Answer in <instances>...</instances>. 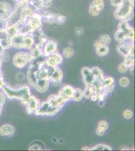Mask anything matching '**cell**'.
Here are the masks:
<instances>
[{
  "instance_id": "cell-1",
  "label": "cell",
  "mask_w": 135,
  "mask_h": 151,
  "mask_svg": "<svg viewBox=\"0 0 135 151\" xmlns=\"http://www.w3.org/2000/svg\"><path fill=\"white\" fill-rule=\"evenodd\" d=\"M134 4L131 0H123L121 5L116 8L114 17L118 20L129 21L134 17Z\"/></svg>"
},
{
  "instance_id": "cell-2",
  "label": "cell",
  "mask_w": 135,
  "mask_h": 151,
  "mask_svg": "<svg viewBox=\"0 0 135 151\" xmlns=\"http://www.w3.org/2000/svg\"><path fill=\"white\" fill-rule=\"evenodd\" d=\"M115 38L116 41H118L120 43L127 40H134V29L129 25L128 21H120L118 26V30L115 33Z\"/></svg>"
},
{
  "instance_id": "cell-3",
  "label": "cell",
  "mask_w": 135,
  "mask_h": 151,
  "mask_svg": "<svg viewBox=\"0 0 135 151\" xmlns=\"http://www.w3.org/2000/svg\"><path fill=\"white\" fill-rule=\"evenodd\" d=\"M3 88L4 92L5 93L8 98L21 99L23 104L28 98L31 96L30 91L28 86H23L17 89H13L8 86H5Z\"/></svg>"
},
{
  "instance_id": "cell-4",
  "label": "cell",
  "mask_w": 135,
  "mask_h": 151,
  "mask_svg": "<svg viewBox=\"0 0 135 151\" xmlns=\"http://www.w3.org/2000/svg\"><path fill=\"white\" fill-rule=\"evenodd\" d=\"M33 59L31 53L19 52L14 55L13 58V63L14 65L18 69H22L30 62Z\"/></svg>"
},
{
  "instance_id": "cell-5",
  "label": "cell",
  "mask_w": 135,
  "mask_h": 151,
  "mask_svg": "<svg viewBox=\"0 0 135 151\" xmlns=\"http://www.w3.org/2000/svg\"><path fill=\"white\" fill-rule=\"evenodd\" d=\"M41 16L42 21L46 23L62 24L66 21V17L65 16L50 11L45 12Z\"/></svg>"
},
{
  "instance_id": "cell-6",
  "label": "cell",
  "mask_w": 135,
  "mask_h": 151,
  "mask_svg": "<svg viewBox=\"0 0 135 151\" xmlns=\"http://www.w3.org/2000/svg\"><path fill=\"white\" fill-rule=\"evenodd\" d=\"M58 108L53 107L48 101L45 102L40 105L38 109L34 112L36 115L53 116L59 111Z\"/></svg>"
},
{
  "instance_id": "cell-7",
  "label": "cell",
  "mask_w": 135,
  "mask_h": 151,
  "mask_svg": "<svg viewBox=\"0 0 135 151\" xmlns=\"http://www.w3.org/2000/svg\"><path fill=\"white\" fill-rule=\"evenodd\" d=\"M26 24L31 30V32L39 29L42 26V18L40 14L34 13L31 16L28 18Z\"/></svg>"
},
{
  "instance_id": "cell-8",
  "label": "cell",
  "mask_w": 135,
  "mask_h": 151,
  "mask_svg": "<svg viewBox=\"0 0 135 151\" xmlns=\"http://www.w3.org/2000/svg\"><path fill=\"white\" fill-rule=\"evenodd\" d=\"M70 100L65 98L60 95H51L48 99L47 101L53 107L61 109L65 104Z\"/></svg>"
},
{
  "instance_id": "cell-9",
  "label": "cell",
  "mask_w": 135,
  "mask_h": 151,
  "mask_svg": "<svg viewBox=\"0 0 135 151\" xmlns=\"http://www.w3.org/2000/svg\"><path fill=\"white\" fill-rule=\"evenodd\" d=\"M134 40H126L125 41L120 43L116 47V50L118 53L123 57L128 55L131 50L134 48Z\"/></svg>"
},
{
  "instance_id": "cell-10",
  "label": "cell",
  "mask_w": 135,
  "mask_h": 151,
  "mask_svg": "<svg viewBox=\"0 0 135 151\" xmlns=\"http://www.w3.org/2000/svg\"><path fill=\"white\" fill-rule=\"evenodd\" d=\"M40 101L35 96H30L24 103L26 106V111L28 114H32L36 111L40 105Z\"/></svg>"
},
{
  "instance_id": "cell-11",
  "label": "cell",
  "mask_w": 135,
  "mask_h": 151,
  "mask_svg": "<svg viewBox=\"0 0 135 151\" xmlns=\"http://www.w3.org/2000/svg\"><path fill=\"white\" fill-rule=\"evenodd\" d=\"M58 48V44L55 40H48L44 45L43 50V53L46 57L51 55L52 53L56 52Z\"/></svg>"
},
{
  "instance_id": "cell-12",
  "label": "cell",
  "mask_w": 135,
  "mask_h": 151,
  "mask_svg": "<svg viewBox=\"0 0 135 151\" xmlns=\"http://www.w3.org/2000/svg\"><path fill=\"white\" fill-rule=\"evenodd\" d=\"M63 72L58 66L54 67L53 71L51 73L48 78V81L53 83L55 85H58L61 84L63 79Z\"/></svg>"
},
{
  "instance_id": "cell-13",
  "label": "cell",
  "mask_w": 135,
  "mask_h": 151,
  "mask_svg": "<svg viewBox=\"0 0 135 151\" xmlns=\"http://www.w3.org/2000/svg\"><path fill=\"white\" fill-rule=\"evenodd\" d=\"M63 58L62 56L56 52L46 57L45 63L48 66L54 67H56L58 65L61 64Z\"/></svg>"
},
{
  "instance_id": "cell-14",
  "label": "cell",
  "mask_w": 135,
  "mask_h": 151,
  "mask_svg": "<svg viewBox=\"0 0 135 151\" xmlns=\"http://www.w3.org/2000/svg\"><path fill=\"white\" fill-rule=\"evenodd\" d=\"M13 13L11 6L6 2L0 3V18L7 20Z\"/></svg>"
},
{
  "instance_id": "cell-15",
  "label": "cell",
  "mask_w": 135,
  "mask_h": 151,
  "mask_svg": "<svg viewBox=\"0 0 135 151\" xmlns=\"http://www.w3.org/2000/svg\"><path fill=\"white\" fill-rule=\"evenodd\" d=\"M83 81L86 86H90L95 80V77L91 72V69L88 67L83 68L81 70Z\"/></svg>"
},
{
  "instance_id": "cell-16",
  "label": "cell",
  "mask_w": 135,
  "mask_h": 151,
  "mask_svg": "<svg viewBox=\"0 0 135 151\" xmlns=\"http://www.w3.org/2000/svg\"><path fill=\"white\" fill-rule=\"evenodd\" d=\"M103 86V91L106 93H110L115 88V80L111 77H105L103 78L101 82Z\"/></svg>"
},
{
  "instance_id": "cell-17",
  "label": "cell",
  "mask_w": 135,
  "mask_h": 151,
  "mask_svg": "<svg viewBox=\"0 0 135 151\" xmlns=\"http://www.w3.org/2000/svg\"><path fill=\"white\" fill-rule=\"evenodd\" d=\"M33 87L40 93H44L48 89L49 81L45 79H36L35 83Z\"/></svg>"
},
{
  "instance_id": "cell-18",
  "label": "cell",
  "mask_w": 135,
  "mask_h": 151,
  "mask_svg": "<svg viewBox=\"0 0 135 151\" xmlns=\"http://www.w3.org/2000/svg\"><path fill=\"white\" fill-rule=\"evenodd\" d=\"M15 129L13 126L9 124H6L0 127V135L3 137H10L14 135Z\"/></svg>"
},
{
  "instance_id": "cell-19",
  "label": "cell",
  "mask_w": 135,
  "mask_h": 151,
  "mask_svg": "<svg viewBox=\"0 0 135 151\" xmlns=\"http://www.w3.org/2000/svg\"><path fill=\"white\" fill-rule=\"evenodd\" d=\"M30 35L32 37L33 41H34V44L35 45V46L40 47L41 48V40L45 36L43 32V29H42L41 27L39 29H37L32 32H31Z\"/></svg>"
},
{
  "instance_id": "cell-20",
  "label": "cell",
  "mask_w": 135,
  "mask_h": 151,
  "mask_svg": "<svg viewBox=\"0 0 135 151\" xmlns=\"http://www.w3.org/2000/svg\"><path fill=\"white\" fill-rule=\"evenodd\" d=\"M75 94V89L70 85H66L62 88L58 95L63 96L65 98L70 100L72 99Z\"/></svg>"
},
{
  "instance_id": "cell-21",
  "label": "cell",
  "mask_w": 135,
  "mask_h": 151,
  "mask_svg": "<svg viewBox=\"0 0 135 151\" xmlns=\"http://www.w3.org/2000/svg\"><path fill=\"white\" fill-rule=\"evenodd\" d=\"M24 36L18 34L11 39V45L17 49L24 48Z\"/></svg>"
},
{
  "instance_id": "cell-22",
  "label": "cell",
  "mask_w": 135,
  "mask_h": 151,
  "mask_svg": "<svg viewBox=\"0 0 135 151\" xmlns=\"http://www.w3.org/2000/svg\"><path fill=\"white\" fill-rule=\"evenodd\" d=\"M27 4L29 8L33 11L40 10L43 8L41 0H30Z\"/></svg>"
},
{
  "instance_id": "cell-23",
  "label": "cell",
  "mask_w": 135,
  "mask_h": 151,
  "mask_svg": "<svg viewBox=\"0 0 135 151\" xmlns=\"http://www.w3.org/2000/svg\"><path fill=\"white\" fill-rule=\"evenodd\" d=\"M110 48L107 45L102 43L99 47L96 48V53L99 57H104L109 52Z\"/></svg>"
},
{
  "instance_id": "cell-24",
  "label": "cell",
  "mask_w": 135,
  "mask_h": 151,
  "mask_svg": "<svg viewBox=\"0 0 135 151\" xmlns=\"http://www.w3.org/2000/svg\"><path fill=\"white\" fill-rule=\"evenodd\" d=\"M91 70L95 77V80L99 82H101L104 77V74L102 70L99 69V68L95 67H93L92 69H91Z\"/></svg>"
},
{
  "instance_id": "cell-25",
  "label": "cell",
  "mask_w": 135,
  "mask_h": 151,
  "mask_svg": "<svg viewBox=\"0 0 135 151\" xmlns=\"http://www.w3.org/2000/svg\"><path fill=\"white\" fill-rule=\"evenodd\" d=\"M6 31V32L5 33H6L8 37L11 40L13 37H14L18 34L19 29L17 28L16 26L14 25V26H10V27L7 28Z\"/></svg>"
},
{
  "instance_id": "cell-26",
  "label": "cell",
  "mask_w": 135,
  "mask_h": 151,
  "mask_svg": "<svg viewBox=\"0 0 135 151\" xmlns=\"http://www.w3.org/2000/svg\"><path fill=\"white\" fill-rule=\"evenodd\" d=\"M34 45V41L31 35H27L24 37V48L31 49Z\"/></svg>"
},
{
  "instance_id": "cell-27",
  "label": "cell",
  "mask_w": 135,
  "mask_h": 151,
  "mask_svg": "<svg viewBox=\"0 0 135 151\" xmlns=\"http://www.w3.org/2000/svg\"><path fill=\"white\" fill-rule=\"evenodd\" d=\"M84 97V92L79 88L75 89V94L73 97V99L75 101L78 102L81 101Z\"/></svg>"
},
{
  "instance_id": "cell-28",
  "label": "cell",
  "mask_w": 135,
  "mask_h": 151,
  "mask_svg": "<svg viewBox=\"0 0 135 151\" xmlns=\"http://www.w3.org/2000/svg\"><path fill=\"white\" fill-rule=\"evenodd\" d=\"M42 142L39 141H35L32 142L29 147V150H43L45 149V147L42 145Z\"/></svg>"
},
{
  "instance_id": "cell-29",
  "label": "cell",
  "mask_w": 135,
  "mask_h": 151,
  "mask_svg": "<svg viewBox=\"0 0 135 151\" xmlns=\"http://www.w3.org/2000/svg\"><path fill=\"white\" fill-rule=\"evenodd\" d=\"M91 151H111L112 149L110 146L106 145L99 144L90 149Z\"/></svg>"
},
{
  "instance_id": "cell-30",
  "label": "cell",
  "mask_w": 135,
  "mask_h": 151,
  "mask_svg": "<svg viewBox=\"0 0 135 151\" xmlns=\"http://www.w3.org/2000/svg\"><path fill=\"white\" fill-rule=\"evenodd\" d=\"M133 55H131L129 54L128 55L125 57V60L124 64L128 67H134L135 64V58Z\"/></svg>"
},
{
  "instance_id": "cell-31",
  "label": "cell",
  "mask_w": 135,
  "mask_h": 151,
  "mask_svg": "<svg viewBox=\"0 0 135 151\" xmlns=\"http://www.w3.org/2000/svg\"><path fill=\"white\" fill-rule=\"evenodd\" d=\"M91 85L93 86L95 90V94H98L103 91V87L101 85V82L94 80Z\"/></svg>"
},
{
  "instance_id": "cell-32",
  "label": "cell",
  "mask_w": 135,
  "mask_h": 151,
  "mask_svg": "<svg viewBox=\"0 0 135 151\" xmlns=\"http://www.w3.org/2000/svg\"><path fill=\"white\" fill-rule=\"evenodd\" d=\"M100 11V10L98 7L94 5L92 3L91 4L89 10V13L92 16H97L99 15Z\"/></svg>"
},
{
  "instance_id": "cell-33",
  "label": "cell",
  "mask_w": 135,
  "mask_h": 151,
  "mask_svg": "<svg viewBox=\"0 0 135 151\" xmlns=\"http://www.w3.org/2000/svg\"><path fill=\"white\" fill-rule=\"evenodd\" d=\"M43 53V50L40 47H35V48H33L31 50V54L33 58L39 57Z\"/></svg>"
},
{
  "instance_id": "cell-34",
  "label": "cell",
  "mask_w": 135,
  "mask_h": 151,
  "mask_svg": "<svg viewBox=\"0 0 135 151\" xmlns=\"http://www.w3.org/2000/svg\"><path fill=\"white\" fill-rule=\"evenodd\" d=\"M63 55L66 58H71L73 55V50L70 47H67L63 50Z\"/></svg>"
},
{
  "instance_id": "cell-35",
  "label": "cell",
  "mask_w": 135,
  "mask_h": 151,
  "mask_svg": "<svg viewBox=\"0 0 135 151\" xmlns=\"http://www.w3.org/2000/svg\"><path fill=\"white\" fill-rule=\"evenodd\" d=\"M99 40L102 43L105 45H109L111 42V38L109 35H101V36H100Z\"/></svg>"
},
{
  "instance_id": "cell-36",
  "label": "cell",
  "mask_w": 135,
  "mask_h": 151,
  "mask_svg": "<svg viewBox=\"0 0 135 151\" xmlns=\"http://www.w3.org/2000/svg\"><path fill=\"white\" fill-rule=\"evenodd\" d=\"M8 24L6 20L0 18V32H5L7 30Z\"/></svg>"
},
{
  "instance_id": "cell-37",
  "label": "cell",
  "mask_w": 135,
  "mask_h": 151,
  "mask_svg": "<svg viewBox=\"0 0 135 151\" xmlns=\"http://www.w3.org/2000/svg\"><path fill=\"white\" fill-rule=\"evenodd\" d=\"M97 95V100L100 103H103L106 99V97L108 95V93L106 92L103 91L100 93L98 94Z\"/></svg>"
},
{
  "instance_id": "cell-38",
  "label": "cell",
  "mask_w": 135,
  "mask_h": 151,
  "mask_svg": "<svg viewBox=\"0 0 135 151\" xmlns=\"http://www.w3.org/2000/svg\"><path fill=\"white\" fill-rule=\"evenodd\" d=\"M93 4L96 6V7L99 8V10L101 11L104 8V1L103 0H93L92 2Z\"/></svg>"
},
{
  "instance_id": "cell-39",
  "label": "cell",
  "mask_w": 135,
  "mask_h": 151,
  "mask_svg": "<svg viewBox=\"0 0 135 151\" xmlns=\"http://www.w3.org/2000/svg\"><path fill=\"white\" fill-rule=\"evenodd\" d=\"M108 127V122L105 120L100 121L98 124V128L101 129L104 131L107 130Z\"/></svg>"
},
{
  "instance_id": "cell-40",
  "label": "cell",
  "mask_w": 135,
  "mask_h": 151,
  "mask_svg": "<svg viewBox=\"0 0 135 151\" xmlns=\"http://www.w3.org/2000/svg\"><path fill=\"white\" fill-rule=\"evenodd\" d=\"M119 83H120V85L121 87H126L129 85L130 81H129V80L128 78L123 77L120 79Z\"/></svg>"
},
{
  "instance_id": "cell-41",
  "label": "cell",
  "mask_w": 135,
  "mask_h": 151,
  "mask_svg": "<svg viewBox=\"0 0 135 151\" xmlns=\"http://www.w3.org/2000/svg\"><path fill=\"white\" fill-rule=\"evenodd\" d=\"M6 98L5 95L0 92V115L2 114V109L5 103Z\"/></svg>"
},
{
  "instance_id": "cell-42",
  "label": "cell",
  "mask_w": 135,
  "mask_h": 151,
  "mask_svg": "<svg viewBox=\"0 0 135 151\" xmlns=\"http://www.w3.org/2000/svg\"><path fill=\"white\" fill-rule=\"evenodd\" d=\"M128 67L124 63L120 64L118 67V70L121 73H125L127 72Z\"/></svg>"
},
{
  "instance_id": "cell-43",
  "label": "cell",
  "mask_w": 135,
  "mask_h": 151,
  "mask_svg": "<svg viewBox=\"0 0 135 151\" xmlns=\"http://www.w3.org/2000/svg\"><path fill=\"white\" fill-rule=\"evenodd\" d=\"M25 74L23 72L18 73L16 75L15 79L18 82H22L25 79Z\"/></svg>"
},
{
  "instance_id": "cell-44",
  "label": "cell",
  "mask_w": 135,
  "mask_h": 151,
  "mask_svg": "<svg viewBox=\"0 0 135 151\" xmlns=\"http://www.w3.org/2000/svg\"><path fill=\"white\" fill-rule=\"evenodd\" d=\"M123 1V0H110V3L113 7L118 8L121 5Z\"/></svg>"
},
{
  "instance_id": "cell-45",
  "label": "cell",
  "mask_w": 135,
  "mask_h": 151,
  "mask_svg": "<svg viewBox=\"0 0 135 151\" xmlns=\"http://www.w3.org/2000/svg\"><path fill=\"white\" fill-rule=\"evenodd\" d=\"M133 112L130 110H126L123 112V116L125 119H130L133 116Z\"/></svg>"
},
{
  "instance_id": "cell-46",
  "label": "cell",
  "mask_w": 135,
  "mask_h": 151,
  "mask_svg": "<svg viewBox=\"0 0 135 151\" xmlns=\"http://www.w3.org/2000/svg\"><path fill=\"white\" fill-rule=\"evenodd\" d=\"M43 3V8H48L51 5L52 0H41Z\"/></svg>"
},
{
  "instance_id": "cell-47",
  "label": "cell",
  "mask_w": 135,
  "mask_h": 151,
  "mask_svg": "<svg viewBox=\"0 0 135 151\" xmlns=\"http://www.w3.org/2000/svg\"><path fill=\"white\" fill-rule=\"evenodd\" d=\"M0 59L2 62H7L10 59V55L7 52H4L0 56Z\"/></svg>"
},
{
  "instance_id": "cell-48",
  "label": "cell",
  "mask_w": 135,
  "mask_h": 151,
  "mask_svg": "<svg viewBox=\"0 0 135 151\" xmlns=\"http://www.w3.org/2000/svg\"><path fill=\"white\" fill-rule=\"evenodd\" d=\"M84 92V96L86 98H90V97L91 94L90 91L89 90V88H88V86H86Z\"/></svg>"
},
{
  "instance_id": "cell-49",
  "label": "cell",
  "mask_w": 135,
  "mask_h": 151,
  "mask_svg": "<svg viewBox=\"0 0 135 151\" xmlns=\"http://www.w3.org/2000/svg\"><path fill=\"white\" fill-rule=\"evenodd\" d=\"M84 32V29L82 27H77L75 30V33L77 36H81Z\"/></svg>"
},
{
  "instance_id": "cell-50",
  "label": "cell",
  "mask_w": 135,
  "mask_h": 151,
  "mask_svg": "<svg viewBox=\"0 0 135 151\" xmlns=\"http://www.w3.org/2000/svg\"><path fill=\"white\" fill-rule=\"evenodd\" d=\"M5 86V84L4 82L3 78L1 75V73H0V88H3Z\"/></svg>"
},
{
  "instance_id": "cell-51",
  "label": "cell",
  "mask_w": 135,
  "mask_h": 151,
  "mask_svg": "<svg viewBox=\"0 0 135 151\" xmlns=\"http://www.w3.org/2000/svg\"><path fill=\"white\" fill-rule=\"evenodd\" d=\"M104 132L105 131L103 130H102L101 129L97 128V129H96V134H97L98 136H102L104 134Z\"/></svg>"
},
{
  "instance_id": "cell-52",
  "label": "cell",
  "mask_w": 135,
  "mask_h": 151,
  "mask_svg": "<svg viewBox=\"0 0 135 151\" xmlns=\"http://www.w3.org/2000/svg\"><path fill=\"white\" fill-rule=\"evenodd\" d=\"M102 44V42L101 41H100V40H97L94 41L93 45H94V47L95 48H96L98 47H99L100 45Z\"/></svg>"
},
{
  "instance_id": "cell-53",
  "label": "cell",
  "mask_w": 135,
  "mask_h": 151,
  "mask_svg": "<svg viewBox=\"0 0 135 151\" xmlns=\"http://www.w3.org/2000/svg\"><path fill=\"white\" fill-rule=\"evenodd\" d=\"M90 98L93 101H97V95L95 94L91 95Z\"/></svg>"
},
{
  "instance_id": "cell-54",
  "label": "cell",
  "mask_w": 135,
  "mask_h": 151,
  "mask_svg": "<svg viewBox=\"0 0 135 151\" xmlns=\"http://www.w3.org/2000/svg\"><path fill=\"white\" fill-rule=\"evenodd\" d=\"M5 52V49L0 45V56Z\"/></svg>"
},
{
  "instance_id": "cell-55",
  "label": "cell",
  "mask_w": 135,
  "mask_h": 151,
  "mask_svg": "<svg viewBox=\"0 0 135 151\" xmlns=\"http://www.w3.org/2000/svg\"><path fill=\"white\" fill-rule=\"evenodd\" d=\"M81 150L82 151H90V149L87 147H84L83 148H82Z\"/></svg>"
},
{
  "instance_id": "cell-56",
  "label": "cell",
  "mask_w": 135,
  "mask_h": 151,
  "mask_svg": "<svg viewBox=\"0 0 135 151\" xmlns=\"http://www.w3.org/2000/svg\"><path fill=\"white\" fill-rule=\"evenodd\" d=\"M131 72L132 74H134V67H131Z\"/></svg>"
},
{
  "instance_id": "cell-57",
  "label": "cell",
  "mask_w": 135,
  "mask_h": 151,
  "mask_svg": "<svg viewBox=\"0 0 135 151\" xmlns=\"http://www.w3.org/2000/svg\"><path fill=\"white\" fill-rule=\"evenodd\" d=\"M30 1V0H22V2H24V3H28V2Z\"/></svg>"
},
{
  "instance_id": "cell-58",
  "label": "cell",
  "mask_w": 135,
  "mask_h": 151,
  "mask_svg": "<svg viewBox=\"0 0 135 151\" xmlns=\"http://www.w3.org/2000/svg\"><path fill=\"white\" fill-rule=\"evenodd\" d=\"M15 1L18 2H22V0H15Z\"/></svg>"
},
{
  "instance_id": "cell-59",
  "label": "cell",
  "mask_w": 135,
  "mask_h": 151,
  "mask_svg": "<svg viewBox=\"0 0 135 151\" xmlns=\"http://www.w3.org/2000/svg\"><path fill=\"white\" fill-rule=\"evenodd\" d=\"M131 1H133V2L134 1V0H131Z\"/></svg>"
}]
</instances>
